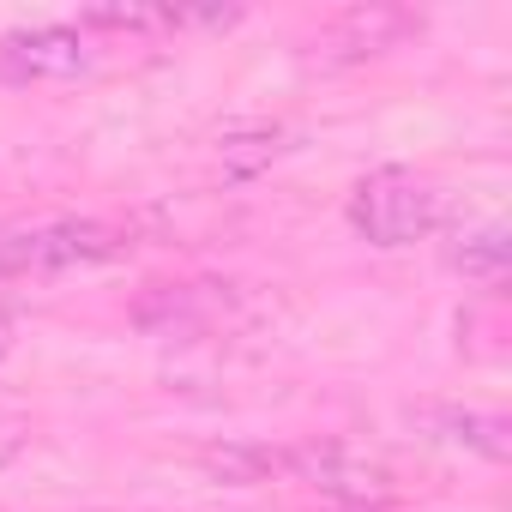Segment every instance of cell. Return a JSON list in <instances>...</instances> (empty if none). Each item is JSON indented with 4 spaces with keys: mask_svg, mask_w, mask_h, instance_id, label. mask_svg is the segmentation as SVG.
Here are the masks:
<instances>
[{
    "mask_svg": "<svg viewBox=\"0 0 512 512\" xmlns=\"http://www.w3.org/2000/svg\"><path fill=\"white\" fill-rule=\"evenodd\" d=\"M133 247L127 229L97 217H49V223H13L0 229V278H55L79 266H109Z\"/></svg>",
    "mask_w": 512,
    "mask_h": 512,
    "instance_id": "1",
    "label": "cell"
},
{
    "mask_svg": "<svg viewBox=\"0 0 512 512\" xmlns=\"http://www.w3.org/2000/svg\"><path fill=\"white\" fill-rule=\"evenodd\" d=\"M350 223L356 235H368L374 247H410L428 241L440 229V187L404 163H386L374 175L356 181L350 193Z\"/></svg>",
    "mask_w": 512,
    "mask_h": 512,
    "instance_id": "2",
    "label": "cell"
},
{
    "mask_svg": "<svg viewBox=\"0 0 512 512\" xmlns=\"http://www.w3.org/2000/svg\"><path fill=\"white\" fill-rule=\"evenodd\" d=\"M272 470L320 488L326 500H344V506H386L398 494V470L386 452L374 446H356V440H314V446H290V452H272Z\"/></svg>",
    "mask_w": 512,
    "mask_h": 512,
    "instance_id": "3",
    "label": "cell"
},
{
    "mask_svg": "<svg viewBox=\"0 0 512 512\" xmlns=\"http://www.w3.org/2000/svg\"><path fill=\"white\" fill-rule=\"evenodd\" d=\"M416 31H422V13H410V7H350V13H338V19L320 25V37L302 49V61L308 67H326V73L362 67V61L392 55Z\"/></svg>",
    "mask_w": 512,
    "mask_h": 512,
    "instance_id": "4",
    "label": "cell"
},
{
    "mask_svg": "<svg viewBox=\"0 0 512 512\" xmlns=\"http://www.w3.org/2000/svg\"><path fill=\"white\" fill-rule=\"evenodd\" d=\"M97 67V49L79 25H25L0 37V79L7 85H73Z\"/></svg>",
    "mask_w": 512,
    "mask_h": 512,
    "instance_id": "5",
    "label": "cell"
},
{
    "mask_svg": "<svg viewBox=\"0 0 512 512\" xmlns=\"http://www.w3.org/2000/svg\"><path fill=\"white\" fill-rule=\"evenodd\" d=\"M241 7H145V0H115V7H85L79 31H121V37H169V31H223Z\"/></svg>",
    "mask_w": 512,
    "mask_h": 512,
    "instance_id": "6",
    "label": "cell"
},
{
    "mask_svg": "<svg viewBox=\"0 0 512 512\" xmlns=\"http://www.w3.org/2000/svg\"><path fill=\"white\" fill-rule=\"evenodd\" d=\"M422 434L446 440V446H464L488 464H506L512 458V422L500 410H476V404H416L410 410Z\"/></svg>",
    "mask_w": 512,
    "mask_h": 512,
    "instance_id": "7",
    "label": "cell"
},
{
    "mask_svg": "<svg viewBox=\"0 0 512 512\" xmlns=\"http://www.w3.org/2000/svg\"><path fill=\"white\" fill-rule=\"evenodd\" d=\"M446 266L470 284H500L506 266H512V235L506 223H470V229H452L446 235Z\"/></svg>",
    "mask_w": 512,
    "mask_h": 512,
    "instance_id": "8",
    "label": "cell"
},
{
    "mask_svg": "<svg viewBox=\"0 0 512 512\" xmlns=\"http://www.w3.org/2000/svg\"><path fill=\"white\" fill-rule=\"evenodd\" d=\"M284 151L278 127H247V133H223V169L229 175H253L260 163H272Z\"/></svg>",
    "mask_w": 512,
    "mask_h": 512,
    "instance_id": "9",
    "label": "cell"
},
{
    "mask_svg": "<svg viewBox=\"0 0 512 512\" xmlns=\"http://www.w3.org/2000/svg\"><path fill=\"white\" fill-rule=\"evenodd\" d=\"M31 446V416L19 410V404H7V398H0V470H7L19 452Z\"/></svg>",
    "mask_w": 512,
    "mask_h": 512,
    "instance_id": "10",
    "label": "cell"
},
{
    "mask_svg": "<svg viewBox=\"0 0 512 512\" xmlns=\"http://www.w3.org/2000/svg\"><path fill=\"white\" fill-rule=\"evenodd\" d=\"M13 344H19V326H13V314H0V362L13 356Z\"/></svg>",
    "mask_w": 512,
    "mask_h": 512,
    "instance_id": "11",
    "label": "cell"
}]
</instances>
